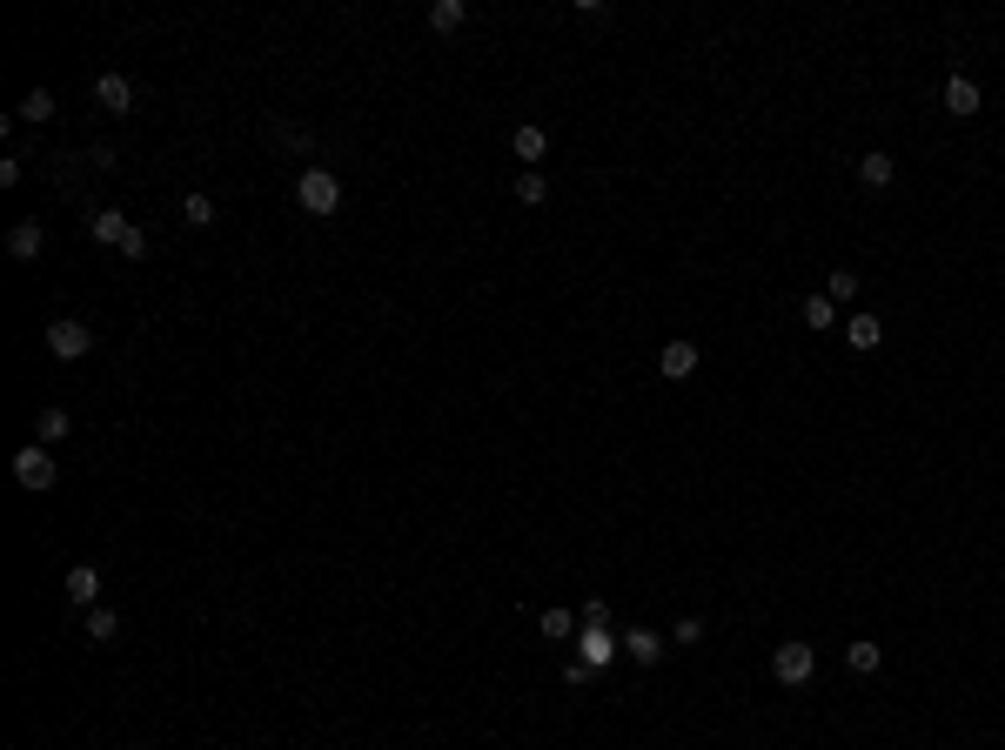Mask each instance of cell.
Segmentation results:
<instances>
[{"label":"cell","instance_id":"cell-1","mask_svg":"<svg viewBox=\"0 0 1005 750\" xmlns=\"http://www.w3.org/2000/svg\"><path fill=\"white\" fill-rule=\"evenodd\" d=\"M295 201H302L309 215H335V208H342V181H335L329 168H302V175H295Z\"/></svg>","mask_w":1005,"mask_h":750},{"label":"cell","instance_id":"cell-2","mask_svg":"<svg viewBox=\"0 0 1005 750\" xmlns=\"http://www.w3.org/2000/svg\"><path fill=\"white\" fill-rule=\"evenodd\" d=\"M771 677L791 684V690L811 684V677H818V650H811V643H778V650H771Z\"/></svg>","mask_w":1005,"mask_h":750},{"label":"cell","instance_id":"cell-3","mask_svg":"<svg viewBox=\"0 0 1005 750\" xmlns=\"http://www.w3.org/2000/svg\"><path fill=\"white\" fill-rule=\"evenodd\" d=\"M14 483L34 489V496H47V489L61 483V476H54V456H47V442H27L21 456H14Z\"/></svg>","mask_w":1005,"mask_h":750},{"label":"cell","instance_id":"cell-4","mask_svg":"<svg viewBox=\"0 0 1005 750\" xmlns=\"http://www.w3.org/2000/svg\"><path fill=\"white\" fill-rule=\"evenodd\" d=\"M47 349L61 355V362H81V355L94 349V329L88 322H47Z\"/></svg>","mask_w":1005,"mask_h":750},{"label":"cell","instance_id":"cell-5","mask_svg":"<svg viewBox=\"0 0 1005 750\" xmlns=\"http://www.w3.org/2000/svg\"><path fill=\"white\" fill-rule=\"evenodd\" d=\"M945 108L959 114V121H972V114L985 108V94H979V81H972V74H952V81H945Z\"/></svg>","mask_w":1005,"mask_h":750},{"label":"cell","instance_id":"cell-6","mask_svg":"<svg viewBox=\"0 0 1005 750\" xmlns=\"http://www.w3.org/2000/svg\"><path fill=\"white\" fill-rule=\"evenodd\" d=\"M61 590H67V603H81V610H94V603H101V570H94V563H74Z\"/></svg>","mask_w":1005,"mask_h":750},{"label":"cell","instance_id":"cell-7","mask_svg":"<svg viewBox=\"0 0 1005 750\" xmlns=\"http://www.w3.org/2000/svg\"><path fill=\"white\" fill-rule=\"evenodd\" d=\"M94 101L108 114H134V81L128 74H101V81H94Z\"/></svg>","mask_w":1005,"mask_h":750},{"label":"cell","instance_id":"cell-8","mask_svg":"<svg viewBox=\"0 0 1005 750\" xmlns=\"http://www.w3.org/2000/svg\"><path fill=\"white\" fill-rule=\"evenodd\" d=\"M41 248H47V228H41V221H14V228H7V255H14V262H34Z\"/></svg>","mask_w":1005,"mask_h":750},{"label":"cell","instance_id":"cell-9","mask_svg":"<svg viewBox=\"0 0 1005 750\" xmlns=\"http://www.w3.org/2000/svg\"><path fill=\"white\" fill-rule=\"evenodd\" d=\"M617 643H624V637H610L603 623H583V657H577V663H590V670H603V663L617 657Z\"/></svg>","mask_w":1005,"mask_h":750},{"label":"cell","instance_id":"cell-10","mask_svg":"<svg viewBox=\"0 0 1005 750\" xmlns=\"http://www.w3.org/2000/svg\"><path fill=\"white\" fill-rule=\"evenodd\" d=\"M128 228H134V221L121 215V208H94V215H88V235H94V242H114V248H121V235H128Z\"/></svg>","mask_w":1005,"mask_h":750},{"label":"cell","instance_id":"cell-11","mask_svg":"<svg viewBox=\"0 0 1005 750\" xmlns=\"http://www.w3.org/2000/svg\"><path fill=\"white\" fill-rule=\"evenodd\" d=\"M845 342L851 349H878V342H885V322H878V315H845Z\"/></svg>","mask_w":1005,"mask_h":750},{"label":"cell","instance_id":"cell-12","mask_svg":"<svg viewBox=\"0 0 1005 750\" xmlns=\"http://www.w3.org/2000/svg\"><path fill=\"white\" fill-rule=\"evenodd\" d=\"M657 369H664L670 382H684V375H697V349H691V342H670V349L657 355Z\"/></svg>","mask_w":1005,"mask_h":750},{"label":"cell","instance_id":"cell-13","mask_svg":"<svg viewBox=\"0 0 1005 750\" xmlns=\"http://www.w3.org/2000/svg\"><path fill=\"white\" fill-rule=\"evenodd\" d=\"M510 148H516V161L530 168V161H543V155H550V134H543V128H530V121H523V128H516V141H510Z\"/></svg>","mask_w":1005,"mask_h":750},{"label":"cell","instance_id":"cell-14","mask_svg":"<svg viewBox=\"0 0 1005 750\" xmlns=\"http://www.w3.org/2000/svg\"><path fill=\"white\" fill-rule=\"evenodd\" d=\"M798 322H804V329H831V322H838V302H831V295H804Z\"/></svg>","mask_w":1005,"mask_h":750},{"label":"cell","instance_id":"cell-15","mask_svg":"<svg viewBox=\"0 0 1005 750\" xmlns=\"http://www.w3.org/2000/svg\"><path fill=\"white\" fill-rule=\"evenodd\" d=\"M892 175H898L892 155H865L858 161V181H865V188H892Z\"/></svg>","mask_w":1005,"mask_h":750},{"label":"cell","instance_id":"cell-16","mask_svg":"<svg viewBox=\"0 0 1005 750\" xmlns=\"http://www.w3.org/2000/svg\"><path fill=\"white\" fill-rule=\"evenodd\" d=\"M624 650H630V663H657L664 657V637H657V630H630Z\"/></svg>","mask_w":1005,"mask_h":750},{"label":"cell","instance_id":"cell-17","mask_svg":"<svg viewBox=\"0 0 1005 750\" xmlns=\"http://www.w3.org/2000/svg\"><path fill=\"white\" fill-rule=\"evenodd\" d=\"M114 637H121V617H114L108 603H94L88 610V643H114Z\"/></svg>","mask_w":1005,"mask_h":750},{"label":"cell","instance_id":"cell-18","mask_svg":"<svg viewBox=\"0 0 1005 750\" xmlns=\"http://www.w3.org/2000/svg\"><path fill=\"white\" fill-rule=\"evenodd\" d=\"M463 21H469V7H463V0H436V7H429V27H436V34H456Z\"/></svg>","mask_w":1005,"mask_h":750},{"label":"cell","instance_id":"cell-19","mask_svg":"<svg viewBox=\"0 0 1005 750\" xmlns=\"http://www.w3.org/2000/svg\"><path fill=\"white\" fill-rule=\"evenodd\" d=\"M543 195H550V181L536 175V168H523V175H516V201H523V208H543Z\"/></svg>","mask_w":1005,"mask_h":750},{"label":"cell","instance_id":"cell-20","mask_svg":"<svg viewBox=\"0 0 1005 750\" xmlns=\"http://www.w3.org/2000/svg\"><path fill=\"white\" fill-rule=\"evenodd\" d=\"M845 663L858 670V677H871V670L885 663V650H878V643H845Z\"/></svg>","mask_w":1005,"mask_h":750},{"label":"cell","instance_id":"cell-21","mask_svg":"<svg viewBox=\"0 0 1005 750\" xmlns=\"http://www.w3.org/2000/svg\"><path fill=\"white\" fill-rule=\"evenodd\" d=\"M21 121H54V94H47V88L21 94Z\"/></svg>","mask_w":1005,"mask_h":750},{"label":"cell","instance_id":"cell-22","mask_svg":"<svg viewBox=\"0 0 1005 750\" xmlns=\"http://www.w3.org/2000/svg\"><path fill=\"white\" fill-rule=\"evenodd\" d=\"M825 295H831V302H851V295H858V275H851V268H831V275H825Z\"/></svg>","mask_w":1005,"mask_h":750},{"label":"cell","instance_id":"cell-23","mask_svg":"<svg viewBox=\"0 0 1005 750\" xmlns=\"http://www.w3.org/2000/svg\"><path fill=\"white\" fill-rule=\"evenodd\" d=\"M34 429H41V442H61L74 422H67V409H41V422H34Z\"/></svg>","mask_w":1005,"mask_h":750},{"label":"cell","instance_id":"cell-24","mask_svg":"<svg viewBox=\"0 0 1005 750\" xmlns=\"http://www.w3.org/2000/svg\"><path fill=\"white\" fill-rule=\"evenodd\" d=\"M536 630H543V637H570V630H577V617H570V610H543V617H536Z\"/></svg>","mask_w":1005,"mask_h":750},{"label":"cell","instance_id":"cell-25","mask_svg":"<svg viewBox=\"0 0 1005 750\" xmlns=\"http://www.w3.org/2000/svg\"><path fill=\"white\" fill-rule=\"evenodd\" d=\"M181 215L195 221V228H208V221H215V201H208V195H188V201H181Z\"/></svg>","mask_w":1005,"mask_h":750},{"label":"cell","instance_id":"cell-26","mask_svg":"<svg viewBox=\"0 0 1005 750\" xmlns=\"http://www.w3.org/2000/svg\"><path fill=\"white\" fill-rule=\"evenodd\" d=\"M121 255L141 262V255H148V228H128V235H121Z\"/></svg>","mask_w":1005,"mask_h":750}]
</instances>
